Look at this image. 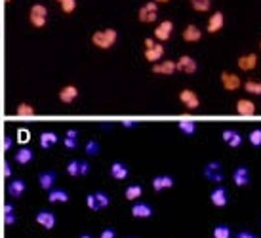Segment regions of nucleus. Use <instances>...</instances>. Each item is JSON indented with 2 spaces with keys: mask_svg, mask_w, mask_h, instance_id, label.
I'll use <instances>...</instances> for the list:
<instances>
[{
  "mask_svg": "<svg viewBox=\"0 0 261 238\" xmlns=\"http://www.w3.org/2000/svg\"><path fill=\"white\" fill-rule=\"evenodd\" d=\"M116 38H118V33L114 29H100L92 35V44L100 50H111L112 46L116 44Z\"/></svg>",
  "mask_w": 261,
  "mask_h": 238,
  "instance_id": "f257e3e1",
  "label": "nucleus"
},
{
  "mask_svg": "<svg viewBox=\"0 0 261 238\" xmlns=\"http://www.w3.org/2000/svg\"><path fill=\"white\" fill-rule=\"evenodd\" d=\"M29 21L35 29H42L48 23V8L44 4H33L31 10H29Z\"/></svg>",
  "mask_w": 261,
  "mask_h": 238,
  "instance_id": "f03ea898",
  "label": "nucleus"
},
{
  "mask_svg": "<svg viewBox=\"0 0 261 238\" xmlns=\"http://www.w3.org/2000/svg\"><path fill=\"white\" fill-rule=\"evenodd\" d=\"M157 17H158V4L157 2H145L139 10H137V19L141 21V23H153V21H157Z\"/></svg>",
  "mask_w": 261,
  "mask_h": 238,
  "instance_id": "7ed1b4c3",
  "label": "nucleus"
},
{
  "mask_svg": "<svg viewBox=\"0 0 261 238\" xmlns=\"http://www.w3.org/2000/svg\"><path fill=\"white\" fill-rule=\"evenodd\" d=\"M219 82H221L223 90H227V92H236V90H240V86H242L240 76L235 75V73H229V71H223V73H221Z\"/></svg>",
  "mask_w": 261,
  "mask_h": 238,
  "instance_id": "20e7f679",
  "label": "nucleus"
},
{
  "mask_svg": "<svg viewBox=\"0 0 261 238\" xmlns=\"http://www.w3.org/2000/svg\"><path fill=\"white\" fill-rule=\"evenodd\" d=\"M172 33H174V21L164 19V21H160L158 27L155 29V38H157L158 42H168V40L172 38Z\"/></svg>",
  "mask_w": 261,
  "mask_h": 238,
  "instance_id": "39448f33",
  "label": "nucleus"
},
{
  "mask_svg": "<svg viewBox=\"0 0 261 238\" xmlns=\"http://www.w3.org/2000/svg\"><path fill=\"white\" fill-rule=\"evenodd\" d=\"M179 101L185 105V109H189V111H197L200 107V99L199 95L193 92V90H181L179 92Z\"/></svg>",
  "mask_w": 261,
  "mask_h": 238,
  "instance_id": "423d86ee",
  "label": "nucleus"
},
{
  "mask_svg": "<svg viewBox=\"0 0 261 238\" xmlns=\"http://www.w3.org/2000/svg\"><path fill=\"white\" fill-rule=\"evenodd\" d=\"M204 177L206 179H210V181H213V183H221L223 181V172H221V164L219 162H208L206 166H204Z\"/></svg>",
  "mask_w": 261,
  "mask_h": 238,
  "instance_id": "0eeeda50",
  "label": "nucleus"
},
{
  "mask_svg": "<svg viewBox=\"0 0 261 238\" xmlns=\"http://www.w3.org/2000/svg\"><path fill=\"white\" fill-rule=\"evenodd\" d=\"M175 69H177L179 73H185V75H195L197 69H199V65H197V61H195L191 55H181V57L175 61Z\"/></svg>",
  "mask_w": 261,
  "mask_h": 238,
  "instance_id": "6e6552de",
  "label": "nucleus"
},
{
  "mask_svg": "<svg viewBox=\"0 0 261 238\" xmlns=\"http://www.w3.org/2000/svg\"><path fill=\"white\" fill-rule=\"evenodd\" d=\"M35 221L40 227H44L46 231H52L55 227V213L50 212V210H38L37 215H35Z\"/></svg>",
  "mask_w": 261,
  "mask_h": 238,
  "instance_id": "1a4fd4ad",
  "label": "nucleus"
},
{
  "mask_svg": "<svg viewBox=\"0 0 261 238\" xmlns=\"http://www.w3.org/2000/svg\"><path fill=\"white\" fill-rule=\"evenodd\" d=\"M238 69L240 71H244V73H250V71H254L256 67H258V55L254 53V51H250V53H244V55H240L238 57Z\"/></svg>",
  "mask_w": 261,
  "mask_h": 238,
  "instance_id": "9d476101",
  "label": "nucleus"
},
{
  "mask_svg": "<svg viewBox=\"0 0 261 238\" xmlns=\"http://www.w3.org/2000/svg\"><path fill=\"white\" fill-rule=\"evenodd\" d=\"M25 189H27V185L21 177H13L12 181L8 183L6 190H8V196H12V198H21L23 192H25Z\"/></svg>",
  "mask_w": 261,
  "mask_h": 238,
  "instance_id": "9b49d317",
  "label": "nucleus"
},
{
  "mask_svg": "<svg viewBox=\"0 0 261 238\" xmlns=\"http://www.w3.org/2000/svg\"><path fill=\"white\" fill-rule=\"evenodd\" d=\"M132 215L137 217V219H147L153 215V208H151L149 202H143V200H136L134 206H132Z\"/></svg>",
  "mask_w": 261,
  "mask_h": 238,
  "instance_id": "f8f14e48",
  "label": "nucleus"
},
{
  "mask_svg": "<svg viewBox=\"0 0 261 238\" xmlns=\"http://www.w3.org/2000/svg\"><path fill=\"white\" fill-rule=\"evenodd\" d=\"M175 71V61L172 59H160L158 63H153V73L155 75H174Z\"/></svg>",
  "mask_w": 261,
  "mask_h": 238,
  "instance_id": "ddd939ff",
  "label": "nucleus"
},
{
  "mask_svg": "<svg viewBox=\"0 0 261 238\" xmlns=\"http://www.w3.org/2000/svg\"><path fill=\"white\" fill-rule=\"evenodd\" d=\"M164 46L158 44V42H155V46H151V48H145L143 50V57L147 59L149 63H158L164 57Z\"/></svg>",
  "mask_w": 261,
  "mask_h": 238,
  "instance_id": "4468645a",
  "label": "nucleus"
},
{
  "mask_svg": "<svg viewBox=\"0 0 261 238\" xmlns=\"http://www.w3.org/2000/svg\"><path fill=\"white\" fill-rule=\"evenodd\" d=\"M153 190H157V192H162V190H166V189L174 187V177L168 176V174H160V176L153 177Z\"/></svg>",
  "mask_w": 261,
  "mask_h": 238,
  "instance_id": "2eb2a0df",
  "label": "nucleus"
},
{
  "mask_svg": "<svg viewBox=\"0 0 261 238\" xmlns=\"http://www.w3.org/2000/svg\"><path fill=\"white\" fill-rule=\"evenodd\" d=\"M225 25V17L221 12H213L210 15V19H208V25H206V31L210 33V35H215V33H219Z\"/></svg>",
  "mask_w": 261,
  "mask_h": 238,
  "instance_id": "dca6fc26",
  "label": "nucleus"
},
{
  "mask_svg": "<svg viewBox=\"0 0 261 238\" xmlns=\"http://www.w3.org/2000/svg\"><path fill=\"white\" fill-rule=\"evenodd\" d=\"M210 200H211V204H213V206H217V208H223V206H227V202H229L227 189L221 187V185H217V187L210 192Z\"/></svg>",
  "mask_w": 261,
  "mask_h": 238,
  "instance_id": "f3484780",
  "label": "nucleus"
},
{
  "mask_svg": "<svg viewBox=\"0 0 261 238\" xmlns=\"http://www.w3.org/2000/svg\"><path fill=\"white\" fill-rule=\"evenodd\" d=\"M57 179V174L53 170H48V172H40L38 174V187L44 189V190H50L53 189V183Z\"/></svg>",
  "mask_w": 261,
  "mask_h": 238,
  "instance_id": "a211bd4d",
  "label": "nucleus"
},
{
  "mask_svg": "<svg viewBox=\"0 0 261 238\" xmlns=\"http://www.w3.org/2000/svg\"><path fill=\"white\" fill-rule=\"evenodd\" d=\"M76 97H78V88L73 86V84H67V86H63L59 90V101L65 103V105H71L73 101H76Z\"/></svg>",
  "mask_w": 261,
  "mask_h": 238,
  "instance_id": "6ab92c4d",
  "label": "nucleus"
},
{
  "mask_svg": "<svg viewBox=\"0 0 261 238\" xmlns=\"http://www.w3.org/2000/svg\"><path fill=\"white\" fill-rule=\"evenodd\" d=\"M233 181H235L236 187H246L250 183V172L248 168H244V166H238L233 170Z\"/></svg>",
  "mask_w": 261,
  "mask_h": 238,
  "instance_id": "aec40b11",
  "label": "nucleus"
},
{
  "mask_svg": "<svg viewBox=\"0 0 261 238\" xmlns=\"http://www.w3.org/2000/svg\"><path fill=\"white\" fill-rule=\"evenodd\" d=\"M236 113L242 114V116H252V114L258 113V107L256 103L250 99H238L236 101Z\"/></svg>",
  "mask_w": 261,
  "mask_h": 238,
  "instance_id": "412c9836",
  "label": "nucleus"
},
{
  "mask_svg": "<svg viewBox=\"0 0 261 238\" xmlns=\"http://www.w3.org/2000/svg\"><path fill=\"white\" fill-rule=\"evenodd\" d=\"M183 40L189 42V44H193V42H199L200 38H202V31H200L199 27L195 25V23H189V25L183 29Z\"/></svg>",
  "mask_w": 261,
  "mask_h": 238,
  "instance_id": "4be33fe9",
  "label": "nucleus"
},
{
  "mask_svg": "<svg viewBox=\"0 0 261 238\" xmlns=\"http://www.w3.org/2000/svg\"><path fill=\"white\" fill-rule=\"evenodd\" d=\"M33 158H35V152L31 147H21V149L15 150V162L21 164V166H27V164L33 162Z\"/></svg>",
  "mask_w": 261,
  "mask_h": 238,
  "instance_id": "5701e85b",
  "label": "nucleus"
},
{
  "mask_svg": "<svg viewBox=\"0 0 261 238\" xmlns=\"http://www.w3.org/2000/svg\"><path fill=\"white\" fill-rule=\"evenodd\" d=\"M109 174L116 181H124L126 177H128V166L122 162H112L111 168H109Z\"/></svg>",
  "mask_w": 261,
  "mask_h": 238,
  "instance_id": "b1692460",
  "label": "nucleus"
},
{
  "mask_svg": "<svg viewBox=\"0 0 261 238\" xmlns=\"http://www.w3.org/2000/svg\"><path fill=\"white\" fill-rule=\"evenodd\" d=\"M221 138H223L225 143H229V147H233V149H236V147L242 145V136H240L236 130H225Z\"/></svg>",
  "mask_w": 261,
  "mask_h": 238,
  "instance_id": "393cba45",
  "label": "nucleus"
},
{
  "mask_svg": "<svg viewBox=\"0 0 261 238\" xmlns=\"http://www.w3.org/2000/svg\"><path fill=\"white\" fill-rule=\"evenodd\" d=\"M48 202H52V204H63V202H69V192H67L65 189H50Z\"/></svg>",
  "mask_w": 261,
  "mask_h": 238,
  "instance_id": "a878e982",
  "label": "nucleus"
},
{
  "mask_svg": "<svg viewBox=\"0 0 261 238\" xmlns=\"http://www.w3.org/2000/svg\"><path fill=\"white\" fill-rule=\"evenodd\" d=\"M57 143V136L53 134V132H42L40 134V138H38V145L42 147V149H50Z\"/></svg>",
  "mask_w": 261,
  "mask_h": 238,
  "instance_id": "bb28decb",
  "label": "nucleus"
},
{
  "mask_svg": "<svg viewBox=\"0 0 261 238\" xmlns=\"http://www.w3.org/2000/svg\"><path fill=\"white\" fill-rule=\"evenodd\" d=\"M141 194H143V189H141V185H128L126 190H124V196L130 202L139 200V196H141Z\"/></svg>",
  "mask_w": 261,
  "mask_h": 238,
  "instance_id": "cd10ccee",
  "label": "nucleus"
},
{
  "mask_svg": "<svg viewBox=\"0 0 261 238\" xmlns=\"http://www.w3.org/2000/svg\"><path fill=\"white\" fill-rule=\"evenodd\" d=\"M191 8L199 13H206L211 10V2L210 0H191Z\"/></svg>",
  "mask_w": 261,
  "mask_h": 238,
  "instance_id": "c85d7f7f",
  "label": "nucleus"
},
{
  "mask_svg": "<svg viewBox=\"0 0 261 238\" xmlns=\"http://www.w3.org/2000/svg\"><path fill=\"white\" fill-rule=\"evenodd\" d=\"M244 90L252 94V95H261V80H254V78H250L244 82Z\"/></svg>",
  "mask_w": 261,
  "mask_h": 238,
  "instance_id": "c756f323",
  "label": "nucleus"
},
{
  "mask_svg": "<svg viewBox=\"0 0 261 238\" xmlns=\"http://www.w3.org/2000/svg\"><path fill=\"white\" fill-rule=\"evenodd\" d=\"M94 198H96V204H98V210H103V208H107V206L111 204L109 194H107V192H103V190L94 192Z\"/></svg>",
  "mask_w": 261,
  "mask_h": 238,
  "instance_id": "7c9ffc66",
  "label": "nucleus"
},
{
  "mask_svg": "<svg viewBox=\"0 0 261 238\" xmlns=\"http://www.w3.org/2000/svg\"><path fill=\"white\" fill-rule=\"evenodd\" d=\"M100 141H96V139H88L86 145H84V152H86L88 156H98L100 154Z\"/></svg>",
  "mask_w": 261,
  "mask_h": 238,
  "instance_id": "2f4dec72",
  "label": "nucleus"
},
{
  "mask_svg": "<svg viewBox=\"0 0 261 238\" xmlns=\"http://www.w3.org/2000/svg\"><path fill=\"white\" fill-rule=\"evenodd\" d=\"M35 113H37L35 107L29 105V103H19V105L15 107V114H17V116H33Z\"/></svg>",
  "mask_w": 261,
  "mask_h": 238,
  "instance_id": "473e14b6",
  "label": "nucleus"
},
{
  "mask_svg": "<svg viewBox=\"0 0 261 238\" xmlns=\"http://www.w3.org/2000/svg\"><path fill=\"white\" fill-rule=\"evenodd\" d=\"M65 172L69 174L71 177H78L80 176V160H69L67 162V166H65Z\"/></svg>",
  "mask_w": 261,
  "mask_h": 238,
  "instance_id": "72a5a7b5",
  "label": "nucleus"
},
{
  "mask_svg": "<svg viewBox=\"0 0 261 238\" xmlns=\"http://www.w3.org/2000/svg\"><path fill=\"white\" fill-rule=\"evenodd\" d=\"M231 227L229 225H217L213 227V238H231Z\"/></svg>",
  "mask_w": 261,
  "mask_h": 238,
  "instance_id": "f704fd0d",
  "label": "nucleus"
},
{
  "mask_svg": "<svg viewBox=\"0 0 261 238\" xmlns=\"http://www.w3.org/2000/svg\"><path fill=\"white\" fill-rule=\"evenodd\" d=\"M177 128H179L185 136H193V134L197 132V124H195V122H191V120H181V122L177 124Z\"/></svg>",
  "mask_w": 261,
  "mask_h": 238,
  "instance_id": "c9c22d12",
  "label": "nucleus"
},
{
  "mask_svg": "<svg viewBox=\"0 0 261 238\" xmlns=\"http://www.w3.org/2000/svg\"><path fill=\"white\" fill-rule=\"evenodd\" d=\"M59 6H61V12L63 13H73L76 10V0H55Z\"/></svg>",
  "mask_w": 261,
  "mask_h": 238,
  "instance_id": "e433bc0d",
  "label": "nucleus"
},
{
  "mask_svg": "<svg viewBox=\"0 0 261 238\" xmlns=\"http://www.w3.org/2000/svg\"><path fill=\"white\" fill-rule=\"evenodd\" d=\"M248 141L254 145V147H260L261 145V130L258 128V130H252L248 136Z\"/></svg>",
  "mask_w": 261,
  "mask_h": 238,
  "instance_id": "4c0bfd02",
  "label": "nucleus"
},
{
  "mask_svg": "<svg viewBox=\"0 0 261 238\" xmlns=\"http://www.w3.org/2000/svg\"><path fill=\"white\" fill-rule=\"evenodd\" d=\"M63 145H65V147H67V149H76V145H78V138H67V136H65V138H63Z\"/></svg>",
  "mask_w": 261,
  "mask_h": 238,
  "instance_id": "58836bf2",
  "label": "nucleus"
},
{
  "mask_svg": "<svg viewBox=\"0 0 261 238\" xmlns=\"http://www.w3.org/2000/svg\"><path fill=\"white\" fill-rule=\"evenodd\" d=\"M86 206L92 210V212H98V204H96V198L94 194H86Z\"/></svg>",
  "mask_w": 261,
  "mask_h": 238,
  "instance_id": "ea45409f",
  "label": "nucleus"
},
{
  "mask_svg": "<svg viewBox=\"0 0 261 238\" xmlns=\"http://www.w3.org/2000/svg\"><path fill=\"white\" fill-rule=\"evenodd\" d=\"M4 221H6V225H15V221H17V217H15V212H10V213H4Z\"/></svg>",
  "mask_w": 261,
  "mask_h": 238,
  "instance_id": "a19ab883",
  "label": "nucleus"
},
{
  "mask_svg": "<svg viewBox=\"0 0 261 238\" xmlns=\"http://www.w3.org/2000/svg\"><path fill=\"white\" fill-rule=\"evenodd\" d=\"M114 237H116V233L112 229H103L100 235V238H114Z\"/></svg>",
  "mask_w": 261,
  "mask_h": 238,
  "instance_id": "79ce46f5",
  "label": "nucleus"
},
{
  "mask_svg": "<svg viewBox=\"0 0 261 238\" xmlns=\"http://www.w3.org/2000/svg\"><path fill=\"white\" fill-rule=\"evenodd\" d=\"M90 174V164L86 160H80V176H88Z\"/></svg>",
  "mask_w": 261,
  "mask_h": 238,
  "instance_id": "37998d69",
  "label": "nucleus"
},
{
  "mask_svg": "<svg viewBox=\"0 0 261 238\" xmlns=\"http://www.w3.org/2000/svg\"><path fill=\"white\" fill-rule=\"evenodd\" d=\"M235 238H256V235L250 233V231H240V233H236Z\"/></svg>",
  "mask_w": 261,
  "mask_h": 238,
  "instance_id": "c03bdc74",
  "label": "nucleus"
},
{
  "mask_svg": "<svg viewBox=\"0 0 261 238\" xmlns=\"http://www.w3.org/2000/svg\"><path fill=\"white\" fill-rule=\"evenodd\" d=\"M12 147H13V139L10 136H6L4 138V150H12Z\"/></svg>",
  "mask_w": 261,
  "mask_h": 238,
  "instance_id": "a18cd8bd",
  "label": "nucleus"
},
{
  "mask_svg": "<svg viewBox=\"0 0 261 238\" xmlns=\"http://www.w3.org/2000/svg\"><path fill=\"white\" fill-rule=\"evenodd\" d=\"M4 176L12 177V166H10V162H4Z\"/></svg>",
  "mask_w": 261,
  "mask_h": 238,
  "instance_id": "49530a36",
  "label": "nucleus"
},
{
  "mask_svg": "<svg viewBox=\"0 0 261 238\" xmlns=\"http://www.w3.org/2000/svg\"><path fill=\"white\" fill-rule=\"evenodd\" d=\"M65 136H67V138H78V132L71 128V130H67V132H65Z\"/></svg>",
  "mask_w": 261,
  "mask_h": 238,
  "instance_id": "de8ad7c7",
  "label": "nucleus"
},
{
  "mask_svg": "<svg viewBox=\"0 0 261 238\" xmlns=\"http://www.w3.org/2000/svg\"><path fill=\"white\" fill-rule=\"evenodd\" d=\"M155 42H157V40H153V38H145V40H143L145 48H151V46H155Z\"/></svg>",
  "mask_w": 261,
  "mask_h": 238,
  "instance_id": "09e8293b",
  "label": "nucleus"
},
{
  "mask_svg": "<svg viewBox=\"0 0 261 238\" xmlns=\"http://www.w3.org/2000/svg\"><path fill=\"white\" fill-rule=\"evenodd\" d=\"M122 126L124 128H134V126H137V122H134V120H122Z\"/></svg>",
  "mask_w": 261,
  "mask_h": 238,
  "instance_id": "8fccbe9b",
  "label": "nucleus"
},
{
  "mask_svg": "<svg viewBox=\"0 0 261 238\" xmlns=\"http://www.w3.org/2000/svg\"><path fill=\"white\" fill-rule=\"evenodd\" d=\"M10 212H13V206L12 204H6L4 206V213H10Z\"/></svg>",
  "mask_w": 261,
  "mask_h": 238,
  "instance_id": "3c124183",
  "label": "nucleus"
},
{
  "mask_svg": "<svg viewBox=\"0 0 261 238\" xmlns=\"http://www.w3.org/2000/svg\"><path fill=\"white\" fill-rule=\"evenodd\" d=\"M78 238H94V237H92V235H86V233H82V235H80Z\"/></svg>",
  "mask_w": 261,
  "mask_h": 238,
  "instance_id": "603ef678",
  "label": "nucleus"
},
{
  "mask_svg": "<svg viewBox=\"0 0 261 238\" xmlns=\"http://www.w3.org/2000/svg\"><path fill=\"white\" fill-rule=\"evenodd\" d=\"M153 2H157V4H166V2H170V0H153Z\"/></svg>",
  "mask_w": 261,
  "mask_h": 238,
  "instance_id": "864d4df0",
  "label": "nucleus"
},
{
  "mask_svg": "<svg viewBox=\"0 0 261 238\" xmlns=\"http://www.w3.org/2000/svg\"><path fill=\"white\" fill-rule=\"evenodd\" d=\"M260 48H261V40H260Z\"/></svg>",
  "mask_w": 261,
  "mask_h": 238,
  "instance_id": "5fc2aeb1",
  "label": "nucleus"
},
{
  "mask_svg": "<svg viewBox=\"0 0 261 238\" xmlns=\"http://www.w3.org/2000/svg\"><path fill=\"white\" fill-rule=\"evenodd\" d=\"M6 2H12V0H6Z\"/></svg>",
  "mask_w": 261,
  "mask_h": 238,
  "instance_id": "6e6d98bb",
  "label": "nucleus"
},
{
  "mask_svg": "<svg viewBox=\"0 0 261 238\" xmlns=\"http://www.w3.org/2000/svg\"><path fill=\"white\" fill-rule=\"evenodd\" d=\"M126 238H134V237H126Z\"/></svg>",
  "mask_w": 261,
  "mask_h": 238,
  "instance_id": "4d7b16f0",
  "label": "nucleus"
},
{
  "mask_svg": "<svg viewBox=\"0 0 261 238\" xmlns=\"http://www.w3.org/2000/svg\"><path fill=\"white\" fill-rule=\"evenodd\" d=\"M256 238H258V237H256Z\"/></svg>",
  "mask_w": 261,
  "mask_h": 238,
  "instance_id": "13d9d810",
  "label": "nucleus"
}]
</instances>
